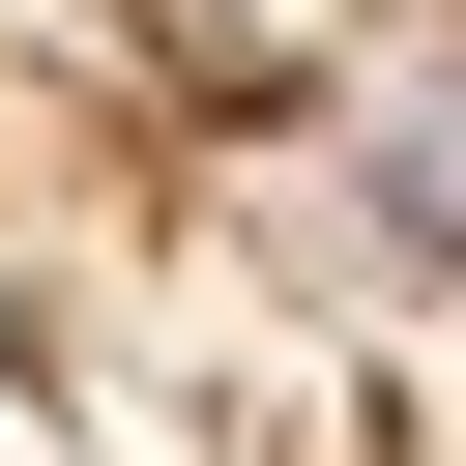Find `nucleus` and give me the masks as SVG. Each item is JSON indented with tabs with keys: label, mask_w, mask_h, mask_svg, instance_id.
Listing matches in <instances>:
<instances>
[{
	"label": "nucleus",
	"mask_w": 466,
	"mask_h": 466,
	"mask_svg": "<svg viewBox=\"0 0 466 466\" xmlns=\"http://www.w3.org/2000/svg\"><path fill=\"white\" fill-rule=\"evenodd\" d=\"M0 466H466L437 379L58 0H0Z\"/></svg>",
	"instance_id": "nucleus-1"
},
{
	"label": "nucleus",
	"mask_w": 466,
	"mask_h": 466,
	"mask_svg": "<svg viewBox=\"0 0 466 466\" xmlns=\"http://www.w3.org/2000/svg\"><path fill=\"white\" fill-rule=\"evenodd\" d=\"M116 87H175L233 146V204L437 379L466 437V0H58Z\"/></svg>",
	"instance_id": "nucleus-2"
}]
</instances>
